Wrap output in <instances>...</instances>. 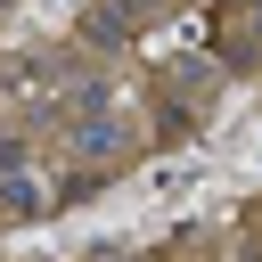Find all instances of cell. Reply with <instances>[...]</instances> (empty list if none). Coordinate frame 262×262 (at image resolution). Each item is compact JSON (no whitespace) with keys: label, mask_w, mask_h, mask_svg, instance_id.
<instances>
[{"label":"cell","mask_w":262,"mask_h":262,"mask_svg":"<svg viewBox=\"0 0 262 262\" xmlns=\"http://www.w3.org/2000/svg\"><path fill=\"white\" fill-rule=\"evenodd\" d=\"M0 213H16V221L41 213V188H33V180H8V188H0Z\"/></svg>","instance_id":"cell-1"}]
</instances>
